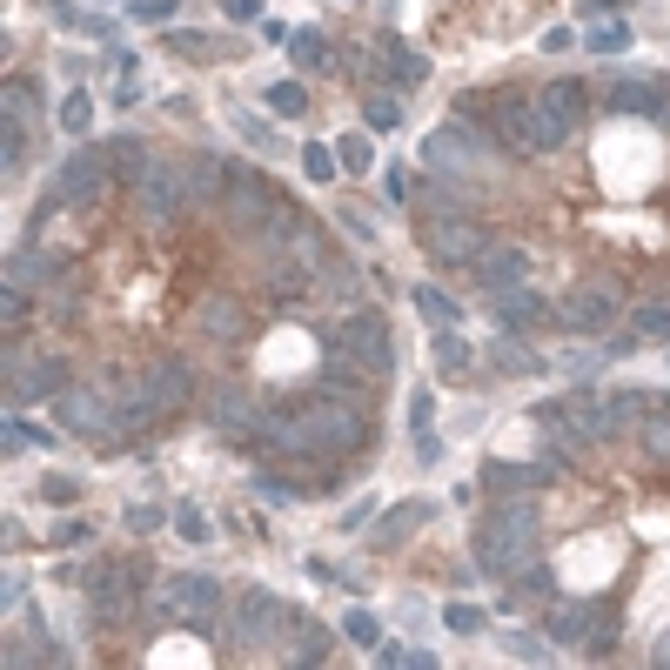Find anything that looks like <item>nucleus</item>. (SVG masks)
<instances>
[{"mask_svg":"<svg viewBox=\"0 0 670 670\" xmlns=\"http://www.w3.org/2000/svg\"><path fill=\"white\" fill-rule=\"evenodd\" d=\"M536 550H543V523H536V503H523V496L496 503L476 523V570L483 577H516L523 563H536Z\"/></svg>","mask_w":670,"mask_h":670,"instance_id":"f257e3e1","label":"nucleus"},{"mask_svg":"<svg viewBox=\"0 0 670 670\" xmlns=\"http://www.w3.org/2000/svg\"><path fill=\"white\" fill-rule=\"evenodd\" d=\"M423 168L449 181H483L496 168V148H490V128H476V121H443V128L423 141Z\"/></svg>","mask_w":670,"mask_h":670,"instance_id":"f03ea898","label":"nucleus"},{"mask_svg":"<svg viewBox=\"0 0 670 670\" xmlns=\"http://www.w3.org/2000/svg\"><path fill=\"white\" fill-rule=\"evenodd\" d=\"M322 349H329V356H349L356 369H369V376H389V369H396V342H389V322H382L376 309H349L342 329L322 335Z\"/></svg>","mask_w":670,"mask_h":670,"instance_id":"7ed1b4c3","label":"nucleus"},{"mask_svg":"<svg viewBox=\"0 0 670 670\" xmlns=\"http://www.w3.org/2000/svg\"><path fill=\"white\" fill-rule=\"evenodd\" d=\"M423 255L429 262H443V268H476L483 255H490V228L476 222V215H423Z\"/></svg>","mask_w":670,"mask_h":670,"instance_id":"20e7f679","label":"nucleus"},{"mask_svg":"<svg viewBox=\"0 0 670 670\" xmlns=\"http://www.w3.org/2000/svg\"><path fill=\"white\" fill-rule=\"evenodd\" d=\"M282 208V195H275V181L255 175V168H228L222 181V222L242 228V235H255V228H268V215Z\"/></svg>","mask_w":670,"mask_h":670,"instance_id":"39448f33","label":"nucleus"},{"mask_svg":"<svg viewBox=\"0 0 670 670\" xmlns=\"http://www.w3.org/2000/svg\"><path fill=\"white\" fill-rule=\"evenodd\" d=\"M54 423H61L67 436L114 443V396H108V389H74V382H67L61 396H54Z\"/></svg>","mask_w":670,"mask_h":670,"instance_id":"423d86ee","label":"nucleus"},{"mask_svg":"<svg viewBox=\"0 0 670 670\" xmlns=\"http://www.w3.org/2000/svg\"><path fill=\"white\" fill-rule=\"evenodd\" d=\"M134 195H141V215H148V222H175L181 208H188V168H181V161H148V168H141V181H134Z\"/></svg>","mask_w":670,"mask_h":670,"instance_id":"0eeeda50","label":"nucleus"},{"mask_svg":"<svg viewBox=\"0 0 670 670\" xmlns=\"http://www.w3.org/2000/svg\"><path fill=\"white\" fill-rule=\"evenodd\" d=\"M490 315H496V329H510V335H523V329H543V322H563L543 295L530 289V282H516V289H496L490 295Z\"/></svg>","mask_w":670,"mask_h":670,"instance_id":"6e6552de","label":"nucleus"},{"mask_svg":"<svg viewBox=\"0 0 670 670\" xmlns=\"http://www.w3.org/2000/svg\"><path fill=\"white\" fill-rule=\"evenodd\" d=\"M108 396H114V436H134V429H148L161 416L155 409V389H148V376H108Z\"/></svg>","mask_w":670,"mask_h":670,"instance_id":"1a4fd4ad","label":"nucleus"},{"mask_svg":"<svg viewBox=\"0 0 670 670\" xmlns=\"http://www.w3.org/2000/svg\"><path fill=\"white\" fill-rule=\"evenodd\" d=\"M161 597H168V610H181V617H195V624H208L215 610H222V583L215 577H195V570H181V577L161 583Z\"/></svg>","mask_w":670,"mask_h":670,"instance_id":"9d476101","label":"nucleus"},{"mask_svg":"<svg viewBox=\"0 0 670 670\" xmlns=\"http://www.w3.org/2000/svg\"><path fill=\"white\" fill-rule=\"evenodd\" d=\"M557 315L570 322V329H583V335H603V329H610V315H617V295L597 289V282H583V289H570L557 302Z\"/></svg>","mask_w":670,"mask_h":670,"instance_id":"9b49d317","label":"nucleus"},{"mask_svg":"<svg viewBox=\"0 0 670 670\" xmlns=\"http://www.w3.org/2000/svg\"><path fill=\"white\" fill-rule=\"evenodd\" d=\"M603 114H650V121H664L670 81H617V88L603 94Z\"/></svg>","mask_w":670,"mask_h":670,"instance_id":"f8f14e48","label":"nucleus"},{"mask_svg":"<svg viewBox=\"0 0 670 670\" xmlns=\"http://www.w3.org/2000/svg\"><path fill=\"white\" fill-rule=\"evenodd\" d=\"M289 624V610L268 597V590H248L242 603H235V644H262L268 630H282Z\"/></svg>","mask_w":670,"mask_h":670,"instance_id":"ddd939ff","label":"nucleus"},{"mask_svg":"<svg viewBox=\"0 0 670 670\" xmlns=\"http://www.w3.org/2000/svg\"><path fill=\"white\" fill-rule=\"evenodd\" d=\"M536 275V262L530 255H523V248H510V242H496L490 255H483V262H476V282H483V289H516V282H530Z\"/></svg>","mask_w":670,"mask_h":670,"instance_id":"4468645a","label":"nucleus"},{"mask_svg":"<svg viewBox=\"0 0 670 670\" xmlns=\"http://www.w3.org/2000/svg\"><path fill=\"white\" fill-rule=\"evenodd\" d=\"M208 416H215V429H235V436H255V423H262V409H255V396L242 382H222L208 396Z\"/></svg>","mask_w":670,"mask_h":670,"instance_id":"2eb2a0df","label":"nucleus"},{"mask_svg":"<svg viewBox=\"0 0 670 670\" xmlns=\"http://www.w3.org/2000/svg\"><path fill=\"white\" fill-rule=\"evenodd\" d=\"M148 389H155V409L168 416V409H188V396H195V369L181 356H161L155 369H148Z\"/></svg>","mask_w":670,"mask_h":670,"instance_id":"dca6fc26","label":"nucleus"},{"mask_svg":"<svg viewBox=\"0 0 670 670\" xmlns=\"http://www.w3.org/2000/svg\"><path fill=\"white\" fill-rule=\"evenodd\" d=\"M101 168H108V148H88V155L61 161V175H54V201H88L101 188Z\"/></svg>","mask_w":670,"mask_h":670,"instance_id":"f3484780","label":"nucleus"},{"mask_svg":"<svg viewBox=\"0 0 670 670\" xmlns=\"http://www.w3.org/2000/svg\"><path fill=\"white\" fill-rule=\"evenodd\" d=\"M550 476H557V463H490L483 469V483H490L496 496H530V490H550Z\"/></svg>","mask_w":670,"mask_h":670,"instance_id":"a211bd4d","label":"nucleus"},{"mask_svg":"<svg viewBox=\"0 0 670 670\" xmlns=\"http://www.w3.org/2000/svg\"><path fill=\"white\" fill-rule=\"evenodd\" d=\"M657 402L664 396H650V389H610V396H603V416H610V436H624V429H637L650 416V409H657Z\"/></svg>","mask_w":670,"mask_h":670,"instance_id":"6ab92c4d","label":"nucleus"},{"mask_svg":"<svg viewBox=\"0 0 670 670\" xmlns=\"http://www.w3.org/2000/svg\"><path fill=\"white\" fill-rule=\"evenodd\" d=\"M201 335H208V342H235V335H242V309H235L228 295H208V302H201Z\"/></svg>","mask_w":670,"mask_h":670,"instance_id":"aec40b11","label":"nucleus"},{"mask_svg":"<svg viewBox=\"0 0 670 670\" xmlns=\"http://www.w3.org/2000/svg\"><path fill=\"white\" fill-rule=\"evenodd\" d=\"M181 168H188V195H195V201L222 195V181H228V161H215V155H188Z\"/></svg>","mask_w":670,"mask_h":670,"instance_id":"412c9836","label":"nucleus"},{"mask_svg":"<svg viewBox=\"0 0 670 670\" xmlns=\"http://www.w3.org/2000/svg\"><path fill=\"white\" fill-rule=\"evenodd\" d=\"M543 108H557L563 121L577 128L583 114H590V94H583V81H550V88H543Z\"/></svg>","mask_w":670,"mask_h":670,"instance_id":"4be33fe9","label":"nucleus"},{"mask_svg":"<svg viewBox=\"0 0 670 670\" xmlns=\"http://www.w3.org/2000/svg\"><path fill=\"white\" fill-rule=\"evenodd\" d=\"M416 309H423V322H436V329H456V322H463V309H456V302H449L443 289H416Z\"/></svg>","mask_w":670,"mask_h":670,"instance_id":"5701e85b","label":"nucleus"},{"mask_svg":"<svg viewBox=\"0 0 670 670\" xmlns=\"http://www.w3.org/2000/svg\"><path fill=\"white\" fill-rule=\"evenodd\" d=\"M637 443H644V456H670V409H664V402L637 423Z\"/></svg>","mask_w":670,"mask_h":670,"instance_id":"b1692460","label":"nucleus"},{"mask_svg":"<svg viewBox=\"0 0 670 670\" xmlns=\"http://www.w3.org/2000/svg\"><path fill=\"white\" fill-rule=\"evenodd\" d=\"M423 523H429V503H409V510H396L382 523V543H402V536H416Z\"/></svg>","mask_w":670,"mask_h":670,"instance_id":"393cba45","label":"nucleus"},{"mask_svg":"<svg viewBox=\"0 0 670 670\" xmlns=\"http://www.w3.org/2000/svg\"><path fill=\"white\" fill-rule=\"evenodd\" d=\"M583 630H590V603H563L557 617H550V637H563V644L583 637Z\"/></svg>","mask_w":670,"mask_h":670,"instance_id":"a878e982","label":"nucleus"},{"mask_svg":"<svg viewBox=\"0 0 670 670\" xmlns=\"http://www.w3.org/2000/svg\"><path fill=\"white\" fill-rule=\"evenodd\" d=\"M637 335H644V342H670V309L664 302H644V309H637Z\"/></svg>","mask_w":670,"mask_h":670,"instance_id":"bb28decb","label":"nucleus"},{"mask_svg":"<svg viewBox=\"0 0 670 670\" xmlns=\"http://www.w3.org/2000/svg\"><path fill=\"white\" fill-rule=\"evenodd\" d=\"M268 108L275 114H302L309 108V88H302V81H275V88H268Z\"/></svg>","mask_w":670,"mask_h":670,"instance_id":"cd10ccee","label":"nucleus"},{"mask_svg":"<svg viewBox=\"0 0 670 670\" xmlns=\"http://www.w3.org/2000/svg\"><path fill=\"white\" fill-rule=\"evenodd\" d=\"M436 369H469V342H463V335H456V329H436Z\"/></svg>","mask_w":670,"mask_h":670,"instance_id":"c85d7f7f","label":"nucleus"},{"mask_svg":"<svg viewBox=\"0 0 670 670\" xmlns=\"http://www.w3.org/2000/svg\"><path fill=\"white\" fill-rule=\"evenodd\" d=\"M335 161H342V155H329L322 141H309V148H302V175H309V181H335Z\"/></svg>","mask_w":670,"mask_h":670,"instance_id":"c756f323","label":"nucleus"},{"mask_svg":"<svg viewBox=\"0 0 670 670\" xmlns=\"http://www.w3.org/2000/svg\"><path fill=\"white\" fill-rule=\"evenodd\" d=\"M362 121H369V128H376V134H389V128H402V108H396V101H382V94H376V101L362 108Z\"/></svg>","mask_w":670,"mask_h":670,"instance_id":"7c9ffc66","label":"nucleus"},{"mask_svg":"<svg viewBox=\"0 0 670 670\" xmlns=\"http://www.w3.org/2000/svg\"><path fill=\"white\" fill-rule=\"evenodd\" d=\"M74 496H81V483H74V476H47V483H41V503H54V510H67Z\"/></svg>","mask_w":670,"mask_h":670,"instance_id":"2f4dec72","label":"nucleus"},{"mask_svg":"<svg viewBox=\"0 0 670 670\" xmlns=\"http://www.w3.org/2000/svg\"><path fill=\"white\" fill-rule=\"evenodd\" d=\"M335 155H342V168H369V141H362V134H342V141H335Z\"/></svg>","mask_w":670,"mask_h":670,"instance_id":"473e14b6","label":"nucleus"},{"mask_svg":"<svg viewBox=\"0 0 670 670\" xmlns=\"http://www.w3.org/2000/svg\"><path fill=\"white\" fill-rule=\"evenodd\" d=\"M443 624H449V630H463V637H476V630H483V610H469V603H449Z\"/></svg>","mask_w":670,"mask_h":670,"instance_id":"72a5a7b5","label":"nucleus"},{"mask_svg":"<svg viewBox=\"0 0 670 670\" xmlns=\"http://www.w3.org/2000/svg\"><path fill=\"white\" fill-rule=\"evenodd\" d=\"M590 47H597V54H624V47H630V27H617V21L597 27V34H590Z\"/></svg>","mask_w":670,"mask_h":670,"instance_id":"f704fd0d","label":"nucleus"},{"mask_svg":"<svg viewBox=\"0 0 670 670\" xmlns=\"http://www.w3.org/2000/svg\"><path fill=\"white\" fill-rule=\"evenodd\" d=\"M61 128H67V134H81V128H88V94H81V88L67 94V108H61Z\"/></svg>","mask_w":670,"mask_h":670,"instance_id":"c9c22d12","label":"nucleus"},{"mask_svg":"<svg viewBox=\"0 0 670 670\" xmlns=\"http://www.w3.org/2000/svg\"><path fill=\"white\" fill-rule=\"evenodd\" d=\"M255 490H262L268 503H295V496H302V490L289 483V476H255Z\"/></svg>","mask_w":670,"mask_h":670,"instance_id":"e433bc0d","label":"nucleus"},{"mask_svg":"<svg viewBox=\"0 0 670 670\" xmlns=\"http://www.w3.org/2000/svg\"><path fill=\"white\" fill-rule=\"evenodd\" d=\"M34 108H41V101H34V88H27V81H7V114H21V121H27Z\"/></svg>","mask_w":670,"mask_h":670,"instance_id":"4c0bfd02","label":"nucleus"},{"mask_svg":"<svg viewBox=\"0 0 670 670\" xmlns=\"http://www.w3.org/2000/svg\"><path fill=\"white\" fill-rule=\"evenodd\" d=\"M342 630H349L356 644H376V617H369V610H349V617H342Z\"/></svg>","mask_w":670,"mask_h":670,"instance_id":"58836bf2","label":"nucleus"},{"mask_svg":"<svg viewBox=\"0 0 670 670\" xmlns=\"http://www.w3.org/2000/svg\"><path fill=\"white\" fill-rule=\"evenodd\" d=\"M295 61H302V67H315V61H322V34H295Z\"/></svg>","mask_w":670,"mask_h":670,"instance_id":"ea45409f","label":"nucleus"},{"mask_svg":"<svg viewBox=\"0 0 670 670\" xmlns=\"http://www.w3.org/2000/svg\"><path fill=\"white\" fill-rule=\"evenodd\" d=\"M168 47L188 54V61H201V54H208V34H168Z\"/></svg>","mask_w":670,"mask_h":670,"instance_id":"a19ab883","label":"nucleus"},{"mask_svg":"<svg viewBox=\"0 0 670 670\" xmlns=\"http://www.w3.org/2000/svg\"><path fill=\"white\" fill-rule=\"evenodd\" d=\"M175 14V0H134V21H168Z\"/></svg>","mask_w":670,"mask_h":670,"instance_id":"79ce46f5","label":"nucleus"},{"mask_svg":"<svg viewBox=\"0 0 670 670\" xmlns=\"http://www.w3.org/2000/svg\"><path fill=\"white\" fill-rule=\"evenodd\" d=\"M235 121H242V134L255 141V148H275V134H268V121H255V114H235Z\"/></svg>","mask_w":670,"mask_h":670,"instance_id":"37998d69","label":"nucleus"},{"mask_svg":"<svg viewBox=\"0 0 670 670\" xmlns=\"http://www.w3.org/2000/svg\"><path fill=\"white\" fill-rule=\"evenodd\" d=\"M175 530H181V536H188V543H201V536H208V523H201V516H195V510H175Z\"/></svg>","mask_w":670,"mask_h":670,"instance_id":"c03bdc74","label":"nucleus"},{"mask_svg":"<svg viewBox=\"0 0 670 670\" xmlns=\"http://www.w3.org/2000/svg\"><path fill=\"white\" fill-rule=\"evenodd\" d=\"M429 416H436V402H429V389H416V402H409V423L429 429Z\"/></svg>","mask_w":670,"mask_h":670,"instance_id":"a18cd8bd","label":"nucleus"},{"mask_svg":"<svg viewBox=\"0 0 670 670\" xmlns=\"http://www.w3.org/2000/svg\"><path fill=\"white\" fill-rule=\"evenodd\" d=\"M94 590H101V597H114V577H108V570L94 577ZM121 590H141V570H128V577H121Z\"/></svg>","mask_w":670,"mask_h":670,"instance_id":"49530a36","label":"nucleus"},{"mask_svg":"<svg viewBox=\"0 0 670 670\" xmlns=\"http://www.w3.org/2000/svg\"><path fill=\"white\" fill-rule=\"evenodd\" d=\"M382 195H389V201H402V195H409V181H402V168H389V175H382Z\"/></svg>","mask_w":670,"mask_h":670,"instance_id":"de8ad7c7","label":"nucleus"},{"mask_svg":"<svg viewBox=\"0 0 670 670\" xmlns=\"http://www.w3.org/2000/svg\"><path fill=\"white\" fill-rule=\"evenodd\" d=\"M664 409H670V402H664Z\"/></svg>","mask_w":670,"mask_h":670,"instance_id":"09e8293b","label":"nucleus"}]
</instances>
